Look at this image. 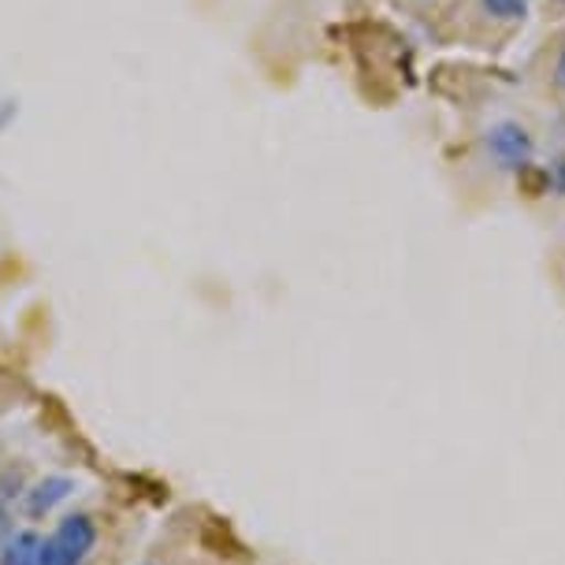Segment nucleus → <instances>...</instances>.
<instances>
[{"label": "nucleus", "mask_w": 565, "mask_h": 565, "mask_svg": "<svg viewBox=\"0 0 565 565\" xmlns=\"http://www.w3.org/2000/svg\"><path fill=\"white\" fill-rule=\"evenodd\" d=\"M97 543V524L86 513H71L56 524V532L42 540V565H83Z\"/></svg>", "instance_id": "f257e3e1"}, {"label": "nucleus", "mask_w": 565, "mask_h": 565, "mask_svg": "<svg viewBox=\"0 0 565 565\" xmlns=\"http://www.w3.org/2000/svg\"><path fill=\"white\" fill-rule=\"evenodd\" d=\"M488 149H491V157L499 160V164L518 168V164H524V160H529L532 141H529V135H524L521 127L502 124V127L488 130Z\"/></svg>", "instance_id": "f03ea898"}, {"label": "nucleus", "mask_w": 565, "mask_h": 565, "mask_svg": "<svg viewBox=\"0 0 565 565\" xmlns=\"http://www.w3.org/2000/svg\"><path fill=\"white\" fill-rule=\"evenodd\" d=\"M71 491H75V483H71L67 477H49L26 494V510L34 513V518H42V513L53 510L56 502H64Z\"/></svg>", "instance_id": "7ed1b4c3"}, {"label": "nucleus", "mask_w": 565, "mask_h": 565, "mask_svg": "<svg viewBox=\"0 0 565 565\" xmlns=\"http://www.w3.org/2000/svg\"><path fill=\"white\" fill-rule=\"evenodd\" d=\"M0 565H42V540L34 532L8 536V543L0 547Z\"/></svg>", "instance_id": "20e7f679"}, {"label": "nucleus", "mask_w": 565, "mask_h": 565, "mask_svg": "<svg viewBox=\"0 0 565 565\" xmlns=\"http://www.w3.org/2000/svg\"><path fill=\"white\" fill-rule=\"evenodd\" d=\"M483 8L499 19H521L524 8H529V0H483Z\"/></svg>", "instance_id": "39448f33"}, {"label": "nucleus", "mask_w": 565, "mask_h": 565, "mask_svg": "<svg viewBox=\"0 0 565 565\" xmlns=\"http://www.w3.org/2000/svg\"><path fill=\"white\" fill-rule=\"evenodd\" d=\"M554 83H558V89L565 94V53H562V60H558V67H554Z\"/></svg>", "instance_id": "423d86ee"}, {"label": "nucleus", "mask_w": 565, "mask_h": 565, "mask_svg": "<svg viewBox=\"0 0 565 565\" xmlns=\"http://www.w3.org/2000/svg\"><path fill=\"white\" fill-rule=\"evenodd\" d=\"M4 543H8V513L0 510V547H4Z\"/></svg>", "instance_id": "0eeeda50"}]
</instances>
